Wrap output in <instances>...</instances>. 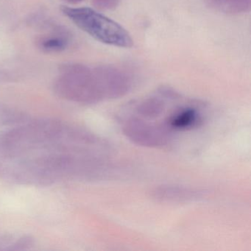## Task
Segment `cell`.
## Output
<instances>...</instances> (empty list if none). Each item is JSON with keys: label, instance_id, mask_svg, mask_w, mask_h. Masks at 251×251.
Returning a JSON list of instances; mask_svg holds the SVG:
<instances>
[{"label": "cell", "instance_id": "obj_1", "mask_svg": "<svg viewBox=\"0 0 251 251\" xmlns=\"http://www.w3.org/2000/svg\"><path fill=\"white\" fill-rule=\"evenodd\" d=\"M61 11L80 30L101 43L123 48L133 47L131 36L123 26L95 10L62 6Z\"/></svg>", "mask_w": 251, "mask_h": 251}, {"label": "cell", "instance_id": "obj_2", "mask_svg": "<svg viewBox=\"0 0 251 251\" xmlns=\"http://www.w3.org/2000/svg\"><path fill=\"white\" fill-rule=\"evenodd\" d=\"M55 89L64 98L84 103H98L105 100L95 69L83 64L62 66L55 81Z\"/></svg>", "mask_w": 251, "mask_h": 251}, {"label": "cell", "instance_id": "obj_3", "mask_svg": "<svg viewBox=\"0 0 251 251\" xmlns=\"http://www.w3.org/2000/svg\"><path fill=\"white\" fill-rule=\"evenodd\" d=\"M123 132L130 142L145 148H162L173 138V132L167 125L151 123L135 116L125 120Z\"/></svg>", "mask_w": 251, "mask_h": 251}, {"label": "cell", "instance_id": "obj_4", "mask_svg": "<svg viewBox=\"0 0 251 251\" xmlns=\"http://www.w3.org/2000/svg\"><path fill=\"white\" fill-rule=\"evenodd\" d=\"M105 100H115L129 93L133 85L131 77L122 69L112 65L95 67Z\"/></svg>", "mask_w": 251, "mask_h": 251}, {"label": "cell", "instance_id": "obj_5", "mask_svg": "<svg viewBox=\"0 0 251 251\" xmlns=\"http://www.w3.org/2000/svg\"><path fill=\"white\" fill-rule=\"evenodd\" d=\"M204 189L179 184H162L152 191L157 201L167 203H187L198 202L206 197Z\"/></svg>", "mask_w": 251, "mask_h": 251}, {"label": "cell", "instance_id": "obj_6", "mask_svg": "<svg viewBox=\"0 0 251 251\" xmlns=\"http://www.w3.org/2000/svg\"><path fill=\"white\" fill-rule=\"evenodd\" d=\"M202 122L199 111L193 107H183L176 110L167 119L166 125L173 130H186L197 127Z\"/></svg>", "mask_w": 251, "mask_h": 251}, {"label": "cell", "instance_id": "obj_7", "mask_svg": "<svg viewBox=\"0 0 251 251\" xmlns=\"http://www.w3.org/2000/svg\"><path fill=\"white\" fill-rule=\"evenodd\" d=\"M211 9L230 15L248 13L251 8V0H204Z\"/></svg>", "mask_w": 251, "mask_h": 251}, {"label": "cell", "instance_id": "obj_8", "mask_svg": "<svg viewBox=\"0 0 251 251\" xmlns=\"http://www.w3.org/2000/svg\"><path fill=\"white\" fill-rule=\"evenodd\" d=\"M67 36L62 34H50L42 36L36 39V46L46 53H58L65 50L68 47Z\"/></svg>", "mask_w": 251, "mask_h": 251}, {"label": "cell", "instance_id": "obj_9", "mask_svg": "<svg viewBox=\"0 0 251 251\" xmlns=\"http://www.w3.org/2000/svg\"><path fill=\"white\" fill-rule=\"evenodd\" d=\"M165 110V102L158 97H151L141 101L136 107V112L143 119H155L162 115Z\"/></svg>", "mask_w": 251, "mask_h": 251}, {"label": "cell", "instance_id": "obj_10", "mask_svg": "<svg viewBox=\"0 0 251 251\" xmlns=\"http://www.w3.org/2000/svg\"><path fill=\"white\" fill-rule=\"evenodd\" d=\"M120 0H92V4L96 9L100 11H112L116 9Z\"/></svg>", "mask_w": 251, "mask_h": 251}, {"label": "cell", "instance_id": "obj_11", "mask_svg": "<svg viewBox=\"0 0 251 251\" xmlns=\"http://www.w3.org/2000/svg\"><path fill=\"white\" fill-rule=\"evenodd\" d=\"M65 1L70 4H77L81 2L83 0H65Z\"/></svg>", "mask_w": 251, "mask_h": 251}]
</instances>
